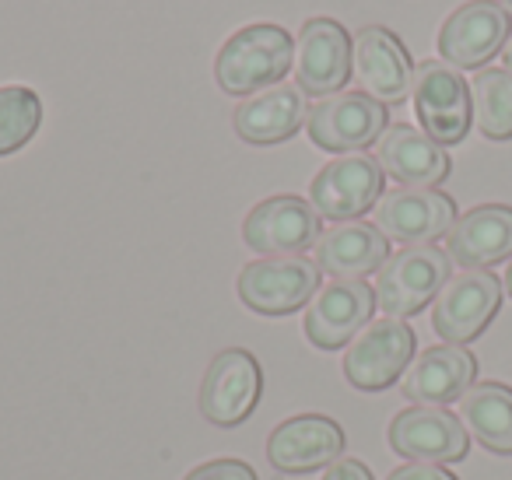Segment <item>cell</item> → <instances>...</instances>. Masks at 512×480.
Here are the masks:
<instances>
[{
	"label": "cell",
	"mask_w": 512,
	"mask_h": 480,
	"mask_svg": "<svg viewBox=\"0 0 512 480\" xmlns=\"http://www.w3.org/2000/svg\"><path fill=\"white\" fill-rule=\"evenodd\" d=\"M449 256L439 246H407L393 253L376 274V305L390 319L425 309L449 281Z\"/></svg>",
	"instance_id": "2"
},
{
	"label": "cell",
	"mask_w": 512,
	"mask_h": 480,
	"mask_svg": "<svg viewBox=\"0 0 512 480\" xmlns=\"http://www.w3.org/2000/svg\"><path fill=\"white\" fill-rule=\"evenodd\" d=\"M239 298L260 316H288L299 312L320 291V267L306 256H274L242 267Z\"/></svg>",
	"instance_id": "4"
},
{
	"label": "cell",
	"mask_w": 512,
	"mask_h": 480,
	"mask_svg": "<svg viewBox=\"0 0 512 480\" xmlns=\"http://www.w3.org/2000/svg\"><path fill=\"white\" fill-rule=\"evenodd\" d=\"M502 281L491 270H460L446 281L432 309V326L446 344H470L495 319Z\"/></svg>",
	"instance_id": "7"
},
{
	"label": "cell",
	"mask_w": 512,
	"mask_h": 480,
	"mask_svg": "<svg viewBox=\"0 0 512 480\" xmlns=\"http://www.w3.org/2000/svg\"><path fill=\"white\" fill-rule=\"evenodd\" d=\"M323 480H372L369 466L358 463V459H337V463L327 466Z\"/></svg>",
	"instance_id": "28"
},
{
	"label": "cell",
	"mask_w": 512,
	"mask_h": 480,
	"mask_svg": "<svg viewBox=\"0 0 512 480\" xmlns=\"http://www.w3.org/2000/svg\"><path fill=\"white\" fill-rule=\"evenodd\" d=\"M446 256L463 270H488L512 256V207L484 204L460 214L446 235Z\"/></svg>",
	"instance_id": "21"
},
{
	"label": "cell",
	"mask_w": 512,
	"mask_h": 480,
	"mask_svg": "<svg viewBox=\"0 0 512 480\" xmlns=\"http://www.w3.org/2000/svg\"><path fill=\"white\" fill-rule=\"evenodd\" d=\"M355 39L334 18H309L295 43V78L302 95H337L355 71Z\"/></svg>",
	"instance_id": "10"
},
{
	"label": "cell",
	"mask_w": 512,
	"mask_h": 480,
	"mask_svg": "<svg viewBox=\"0 0 512 480\" xmlns=\"http://www.w3.org/2000/svg\"><path fill=\"white\" fill-rule=\"evenodd\" d=\"M379 197H383V169L365 151L341 155L330 165H323L320 176L313 179V190H309V204L316 207V214L334 221V225L362 218L365 211L379 204Z\"/></svg>",
	"instance_id": "9"
},
{
	"label": "cell",
	"mask_w": 512,
	"mask_h": 480,
	"mask_svg": "<svg viewBox=\"0 0 512 480\" xmlns=\"http://www.w3.org/2000/svg\"><path fill=\"white\" fill-rule=\"evenodd\" d=\"M320 235L323 232L316 207L302 197H292V193L260 200L242 221L246 246L264 256H299L302 249L316 246Z\"/></svg>",
	"instance_id": "12"
},
{
	"label": "cell",
	"mask_w": 512,
	"mask_h": 480,
	"mask_svg": "<svg viewBox=\"0 0 512 480\" xmlns=\"http://www.w3.org/2000/svg\"><path fill=\"white\" fill-rule=\"evenodd\" d=\"M306 127L316 148L330 155H355L383 137L386 106L365 92H337L309 109Z\"/></svg>",
	"instance_id": "6"
},
{
	"label": "cell",
	"mask_w": 512,
	"mask_h": 480,
	"mask_svg": "<svg viewBox=\"0 0 512 480\" xmlns=\"http://www.w3.org/2000/svg\"><path fill=\"white\" fill-rule=\"evenodd\" d=\"M505 291L512 295V263H509V270H505Z\"/></svg>",
	"instance_id": "30"
},
{
	"label": "cell",
	"mask_w": 512,
	"mask_h": 480,
	"mask_svg": "<svg viewBox=\"0 0 512 480\" xmlns=\"http://www.w3.org/2000/svg\"><path fill=\"white\" fill-rule=\"evenodd\" d=\"M411 92L421 130L435 144L449 148V144H460L467 137L474 106H470V85L456 67H449L446 60H425L414 71Z\"/></svg>",
	"instance_id": "3"
},
{
	"label": "cell",
	"mask_w": 512,
	"mask_h": 480,
	"mask_svg": "<svg viewBox=\"0 0 512 480\" xmlns=\"http://www.w3.org/2000/svg\"><path fill=\"white\" fill-rule=\"evenodd\" d=\"M390 260V239L376 225L341 221L316 239V267L334 281H365Z\"/></svg>",
	"instance_id": "20"
},
{
	"label": "cell",
	"mask_w": 512,
	"mask_h": 480,
	"mask_svg": "<svg viewBox=\"0 0 512 480\" xmlns=\"http://www.w3.org/2000/svg\"><path fill=\"white\" fill-rule=\"evenodd\" d=\"M295 57V43L281 25H246L221 46L214 60V78L221 92L253 95L281 85Z\"/></svg>",
	"instance_id": "1"
},
{
	"label": "cell",
	"mask_w": 512,
	"mask_h": 480,
	"mask_svg": "<svg viewBox=\"0 0 512 480\" xmlns=\"http://www.w3.org/2000/svg\"><path fill=\"white\" fill-rule=\"evenodd\" d=\"M43 123V102L29 85L0 88V158L15 155L36 137Z\"/></svg>",
	"instance_id": "25"
},
{
	"label": "cell",
	"mask_w": 512,
	"mask_h": 480,
	"mask_svg": "<svg viewBox=\"0 0 512 480\" xmlns=\"http://www.w3.org/2000/svg\"><path fill=\"white\" fill-rule=\"evenodd\" d=\"M355 78L362 92L383 106H400L414 88V64L407 46L383 25H369L355 36Z\"/></svg>",
	"instance_id": "15"
},
{
	"label": "cell",
	"mask_w": 512,
	"mask_h": 480,
	"mask_svg": "<svg viewBox=\"0 0 512 480\" xmlns=\"http://www.w3.org/2000/svg\"><path fill=\"white\" fill-rule=\"evenodd\" d=\"M460 421L467 435H474L495 456L512 452V389L498 382H481L470 386L460 396Z\"/></svg>",
	"instance_id": "23"
},
{
	"label": "cell",
	"mask_w": 512,
	"mask_h": 480,
	"mask_svg": "<svg viewBox=\"0 0 512 480\" xmlns=\"http://www.w3.org/2000/svg\"><path fill=\"white\" fill-rule=\"evenodd\" d=\"M183 480H260L256 470L242 459H211V463L190 470Z\"/></svg>",
	"instance_id": "26"
},
{
	"label": "cell",
	"mask_w": 512,
	"mask_h": 480,
	"mask_svg": "<svg viewBox=\"0 0 512 480\" xmlns=\"http://www.w3.org/2000/svg\"><path fill=\"white\" fill-rule=\"evenodd\" d=\"M376 162L390 179L414 190H435L449 176V155L425 130L411 123H393L376 141Z\"/></svg>",
	"instance_id": "18"
},
{
	"label": "cell",
	"mask_w": 512,
	"mask_h": 480,
	"mask_svg": "<svg viewBox=\"0 0 512 480\" xmlns=\"http://www.w3.org/2000/svg\"><path fill=\"white\" fill-rule=\"evenodd\" d=\"M453 225L456 204L439 190L400 186L379 197L376 204V228L390 242H404V246H432L435 239L449 235Z\"/></svg>",
	"instance_id": "13"
},
{
	"label": "cell",
	"mask_w": 512,
	"mask_h": 480,
	"mask_svg": "<svg viewBox=\"0 0 512 480\" xmlns=\"http://www.w3.org/2000/svg\"><path fill=\"white\" fill-rule=\"evenodd\" d=\"M512 36L509 11L495 0H470L442 22L439 53L456 71H477L505 50Z\"/></svg>",
	"instance_id": "8"
},
{
	"label": "cell",
	"mask_w": 512,
	"mask_h": 480,
	"mask_svg": "<svg viewBox=\"0 0 512 480\" xmlns=\"http://www.w3.org/2000/svg\"><path fill=\"white\" fill-rule=\"evenodd\" d=\"M376 309V288L365 281H330L316 291L313 305L306 312V337L320 351H337L351 344L369 323Z\"/></svg>",
	"instance_id": "16"
},
{
	"label": "cell",
	"mask_w": 512,
	"mask_h": 480,
	"mask_svg": "<svg viewBox=\"0 0 512 480\" xmlns=\"http://www.w3.org/2000/svg\"><path fill=\"white\" fill-rule=\"evenodd\" d=\"M502 8L509 11V18H512V0H502Z\"/></svg>",
	"instance_id": "31"
},
{
	"label": "cell",
	"mask_w": 512,
	"mask_h": 480,
	"mask_svg": "<svg viewBox=\"0 0 512 480\" xmlns=\"http://www.w3.org/2000/svg\"><path fill=\"white\" fill-rule=\"evenodd\" d=\"M470 106L474 123L488 141H509L512 137V74L505 67H481L470 85Z\"/></svg>",
	"instance_id": "24"
},
{
	"label": "cell",
	"mask_w": 512,
	"mask_h": 480,
	"mask_svg": "<svg viewBox=\"0 0 512 480\" xmlns=\"http://www.w3.org/2000/svg\"><path fill=\"white\" fill-rule=\"evenodd\" d=\"M309 123L306 95L299 88L274 85L260 95H249L239 109H235V134L246 144H281L295 137Z\"/></svg>",
	"instance_id": "22"
},
{
	"label": "cell",
	"mask_w": 512,
	"mask_h": 480,
	"mask_svg": "<svg viewBox=\"0 0 512 480\" xmlns=\"http://www.w3.org/2000/svg\"><path fill=\"white\" fill-rule=\"evenodd\" d=\"M344 452V428L334 417L299 414L278 424L267 438V459L281 473H313L337 463Z\"/></svg>",
	"instance_id": "17"
},
{
	"label": "cell",
	"mask_w": 512,
	"mask_h": 480,
	"mask_svg": "<svg viewBox=\"0 0 512 480\" xmlns=\"http://www.w3.org/2000/svg\"><path fill=\"white\" fill-rule=\"evenodd\" d=\"M386 480H456L449 470H442L439 463H407L400 470H393Z\"/></svg>",
	"instance_id": "27"
},
{
	"label": "cell",
	"mask_w": 512,
	"mask_h": 480,
	"mask_svg": "<svg viewBox=\"0 0 512 480\" xmlns=\"http://www.w3.org/2000/svg\"><path fill=\"white\" fill-rule=\"evenodd\" d=\"M260 393H264L260 361L242 347H228L207 365L204 386H200V410L218 428H235L256 410Z\"/></svg>",
	"instance_id": "11"
},
{
	"label": "cell",
	"mask_w": 512,
	"mask_h": 480,
	"mask_svg": "<svg viewBox=\"0 0 512 480\" xmlns=\"http://www.w3.org/2000/svg\"><path fill=\"white\" fill-rule=\"evenodd\" d=\"M414 347L418 340L404 319H376L351 340L348 354H344V375L355 389L379 393L411 368Z\"/></svg>",
	"instance_id": "5"
},
{
	"label": "cell",
	"mask_w": 512,
	"mask_h": 480,
	"mask_svg": "<svg viewBox=\"0 0 512 480\" xmlns=\"http://www.w3.org/2000/svg\"><path fill=\"white\" fill-rule=\"evenodd\" d=\"M477 361L467 347L439 344L421 351L404 372V396L414 407H442L453 403L474 386Z\"/></svg>",
	"instance_id": "19"
},
{
	"label": "cell",
	"mask_w": 512,
	"mask_h": 480,
	"mask_svg": "<svg viewBox=\"0 0 512 480\" xmlns=\"http://www.w3.org/2000/svg\"><path fill=\"white\" fill-rule=\"evenodd\" d=\"M502 64H505V74H512V36H509V43H505V50H502Z\"/></svg>",
	"instance_id": "29"
},
{
	"label": "cell",
	"mask_w": 512,
	"mask_h": 480,
	"mask_svg": "<svg viewBox=\"0 0 512 480\" xmlns=\"http://www.w3.org/2000/svg\"><path fill=\"white\" fill-rule=\"evenodd\" d=\"M390 445L411 463H460L470 435L456 414L442 407H407L393 417Z\"/></svg>",
	"instance_id": "14"
}]
</instances>
